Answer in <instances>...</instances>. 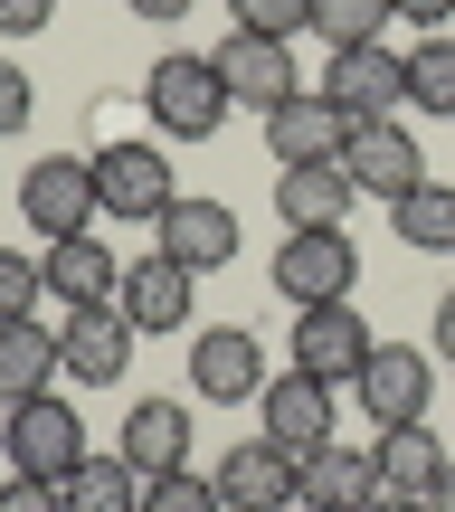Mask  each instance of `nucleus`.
Here are the masks:
<instances>
[{"instance_id": "f257e3e1", "label": "nucleus", "mask_w": 455, "mask_h": 512, "mask_svg": "<svg viewBox=\"0 0 455 512\" xmlns=\"http://www.w3.org/2000/svg\"><path fill=\"white\" fill-rule=\"evenodd\" d=\"M143 114L162 143H209L228 124V86H219V57L209 48H162L143 76Z\"/></svg>"}, {"instance_id": "f03ea898", "label": "nucleus", "mask_w": 455, "mask_h": 512, "mask_svg": "<svg viewBox=\"0 0 455 512\" xmlns=\"http://www.w3.org/2000/svg\"><path fill=\"white\" fill-rule=\"evenodd\" d=\"M0 456H10V475L67 484L76 465L95 456V446H86V408L57 399V389H38V399H10V408H0Z\"/></svg>"}, {"instance_id": "7ed1b4c3", "label": "nucleus", "mask_w": 455, "mask_h": 512, "mask_svg": "<svg viewBox=\"0 0 455 512\" xmlns=\"http://www.w3.org/2000/svg\"><path fill=\"white\" fill-rule=\"evenodd\" d=\"M275 294H285L294 313L304 304H351V285H361V247H351V228H285V247L266 256Z\"/></svg>"}, {"instance_id": "20e7f679", "label": "nucleus", "mask_w": 455, "mask_h": 512, "mask_svg": "<svg viewBox=\"0 0 455 512\" xmlns=\"http://www.w3.org/2000/svg\"><path fill=\"white\" fill-rule=\"evenodd\" d=\"M19 219H29V238H38V247L86 238V228L105 219V200H95V162H76V152H48V162H29V181H19Z\"/></svg>"}, {"instance_id": "39448f33", "label": "nucleus", "mask_w": 455, "mask_h": 512, "mask_svg": "<svg viewBox=\"0 0 455 512\" xmlns=\"http://www.w3.org/2000/svg\"><path fill=\"white\" fill-rule=\"evenodd\" d=\"M351 399H361L370 427H418L427 399H437V351H418V342H380V351L361 361V380H351Z\"/></svg>"}, {"instance_id": "423d86ee", "label": "nucleus", "mask_w": 455, "mask_h": 512, "mask_svg": "<svg viewBox=\"0 0 455 512\" xmlns=\"http://www.w3.org/2000/svg\"><path fill=\"white\" fill-rule=\"evenodd\" d=\"M323 95L351 114V124H399V105H408V57L389 48V38H370V48H332Z\"/></svg>"}, {"instance_id": "0eeeda50", "label": "nucleus", "mask_w": 455, "mask_h": 512, "mask_svg": "<svg viewBox=\"0 0 455 512\" xmlns=\"http://www.w3.org/2000/svg\"><path fill=\"white\" fill-rule=\"evenodd\" d=\"M95 162V200H105V219H162L181 190H171V152L162 143H105V152H86Z\"/></svg>"}, {"instance_id": "6e6552de", "label": "nucleus", "mask_w": 455, "mask_h": 512, "mask_svg": "<svg viewBox=\"0 0 455 512\" xmlns=\"http://www.w3.org/2000/svg\"><path fill=\"white\" fill-rule=\"evenodd\" d=\"M256 389H266V351H256L247 323H209V332H190V399H209V408H247Z\"/></svg>"}, {"instance_id": "1a4fd4ad", "label": "nucleus", "mask_w": 455, "mask_h": 512, "mask_svg": "<svg viewBox=\"0 0 455 512\" xmlns=\"http://www.w3.org/2000/svg\"><path fill=\"white\" fill-rule=\"evenodd\" d=\"M209 57H219V86H228V105H256V114H275L285 95H304V86H294V38L228 29Z\"/></svg>"}, {"instance_id": "9d476101", "label": "nucleus", "mask_w": 455, "mask_h": 512, "mask_svg": "<svg viewBox=\"0 0 455 512\" xmlns=\"http://www.w3.org/2000/svg\"><path fill=\"white\" fill-rule=\"evenodd\" d=\"M370 351H380V332H370L351 304H304V313H294V370H313V380L351 389Z\"/></svg>"}, {"instance_id": "9b49d317", "label": "nucleus", "mask_w": 455, "mask_h": 512, "mask_svg": "<svg viewBox=\"0 0 455 512\" xmlns=\"http://www.w3.org/2000/svg\"><path fill=\"white\" fill-rule=\"evenodd\" d=\"M351 133H361V124H351V114L332 105L323 86H313V95H285V105L266 114V152H275V171H304V162H342V152H351Z\"/></svg>"}, {"instance_id": "f8f14e48", "label": "nucleus", "mask_w": 455, "mask_h": 512, "mask_svg": "<svg viewBox=\"0 0 455 512\" xmlns=\"http://www.w3.org/2000/svg\"><path fill=\"white\" fill-rule=\"evenodd\" d=\"M219 503L228 512H294L304 503V456H285L275 437H247L219 456Z\"/></svg>"}, {"instance_id": "ddd939ff", "label": "nucleus", "mask_w": 455, "mask_h": 512, "mask_svg": "<svg viewBox=\"0 0 455 512\" xmlns=\"http://www.w3.org/2000/svg\"><path fill=\"white\" fill-rule=\"evenodd\" d=\"M152 247H162L171 266H190V275H219L228 256H237V209H228V200H200V190H181V200L152 219Z\"/></svg>"}, {"instance_id": "4468645a", "label": "nucleus", "mask_w": 455, "mask_h": 512, "mask_svg": "<svg viewBox=\"0 0 455 512\" xmlns=\"http://www.w3.org/2000/svg\"><path fill=\"white\" fill-rule=\"evenodd\" d=\"M342 171H351L361 200L399 209L408 190L427 181V152H418V133H408V124H361V133H351V152H342Z\"/></svg>"}, {"instance_id": "2eb2a0df", "label": "nucleus", "mask_w": 455, "mask_h": 512, "mask_svg": "<svg viewBox=\"0 0 455 512\" xmlns=\"http://www.w3.org/2000/svg\"><path fill=\"white\" fill-rule=\"evenodd\" d=\"M190 304H200V275H190V266H171L162 247L124 256V294H114V313H124L133 332H190Z\"/></svg>"}, {"instance_id": "dca6fc26", "label": "nucleus", "mask_w": 455, "mask_h": 512, "mask_svg": "<svg viewBox=\"0 0 455 512\" xmlns=\"http://www.w3.org/2000/svg\"><path fill=\"white\" fill-rule=\"evenodd\" d=\"M133 342H143V332H133L114 304H86V313L57 323V351H67V380H76V389H124Z\"/></svg>"}, {"instance_id": "f3484780", "label": "nucleus", "mask_w": 455, "mask_h": 512, "mask_svg": "<svg viewBox=\"0 0 455 512\" xmlns=\"http://www.w3.org/2000/svg\"><path fill=\"white\" fill-rule=\"evenodd\" d=\"M332 399H342V389L313 380V370H285V380L256 389V408H266V437L285 446V456H313V446H332Z\"/></svg>"}, {"instance_id": "a211bd4d", "label": "nucleus", "mask_w": 455, "mask_h": 512, "mask_svg": "<svg viewBox=\"0 0 455 512\" xmlns=\"http://www.w3.org/2000/svg\"><path fill=\"white\" fill-rule=\"evenodd\" d=\"M114 456L133 465V475H171V465H190V408L181 399H133L124 408V437H114Z\"/></svg>"}, {"instance_id": "6ab92c4d", "label": "nucleus", "mask_w": 455, "mask_h": 512, "mask_svg": "<svg viewBox=\"0 0 455 512\" xmlns=\"http://www.w3.org/2000/svg\"><path fill=\"white\" fill-rule=\"evenodd\" d=\"M370 465H380V494H399V503H437V484H446V446H437V427H380V446H370Z\"/></svg>"}, {"instance_id": "aec40b11", "label": "nucleus", "mask_w": 455, "mask_h": 512, "mask_svg": "<svg viewBox=\"0 0 455 512\" xmlns=\"http://www.w3.org/2000/svg\"><path fill=\"white\" fill-rule=\"evenodd\" d=\"M38 266H48V294H57L67 313H86V304H114V294H124V256H114L105 238H95V228H86V238H57L48 256H38Z\"/></svg>"}, {"instance_id": "412c9836", "label": "nucleus", "mask_w": 455, "mask_h": 512, "mask_svg": "<svg viewBox=\"0 0 455 512\" xmlns=\"http://www.w3.org/2000/svg\"><path fill=\"white\" fill-rule=\"evenodd\" d=\"M351 209H361V190H351L342 162H304L275 181V219L285 228H351Z\"/></svg>"}, {"instance_id": "4be33fe9", "label": "nucleus", "mask_w": 455, "mask_h": 512, "mask_svg": "<svg viewBox=\"0 0 455 512\" xmlns=\"http://www.w3.org/2000/svg\"><path fill=\"white\" fill-rule=\"evenodd\" d=\"M370 503H380L370 446H313L304 456V512H370Z\"/></svg>"}, {"instance_id": "5701e85b", "label": "nucleus", "mask_w": 455, "mask_h": 512, "mask_svg": "<svg viewBox=\"0 0 455 512\" xmlns=\"http://www.w3.org/2000/svg\"><path fill=\"white\" fill-rule=\"evenodd\" d=\"M67 380V351H57V332L38 323H0V408L10 399H38V389H57Z\"/></svg>"}, {"instance_id": "b1692460", "label": "nucleus", "mask_w": 455, "mask_h": 512, "mask_svg": "<svg viewBox=\"0 0 455 512\" xmlns=\"http://www.w3.org/2000/svg\"><path fill=\"white\" fill-rule=\"evenodd\" d=\"M67 512H143V475L124 456H86L67 475Z\"/></svg>"}, {"instance_id": "393cba45", "label": "nucleus", "mask_w": 455, "mask_h": 512, "mask_svg": "<svg viewBox=\"0 0 455 512\" xmlns=\"http://www.w3.org/2000/svg\"><path fill=\"white\" fill-rule=\"evenodd\" d=\"M408 105L437 114V124H455V29H437V38L408 48Z\"/></svg>"}, {"instance_id": "a878e982", "label": "nucleus", "mask_w": 455, "mask_h": 512, "mask_svg": "<svg viewBox=\"0 0 455 512\" xmlns=\"http://www.w3.org/2000/svg\"><path fill=\"white\" fill-rule=\"evenodd\" d=\"M389 228H399V247H455V181H418L399 209H389Z\"/></svg>"}, {"instance_id": "bb28decb", "label": "nucleus", "mask_w": 455, "mask_h": 512, "mask_svg": "<svg viewBox=\"0 0 455 512\" xmlns=\"http://www.w3.org/2000/svg\"><path fill=\"white\" fill-rule=\"evenodd\" d=\"M399 19V0H313V38L323 48H370Z\"/></svg>"}, {"instance_id": "cd10ccee", "label": "nucleus", "mask_w": 455, "mask_h": 512, "mask_svg": "<svg viewBox=\"0 0 455 512\" xmlns=\"http://www.w3.org/2000/svg\"><path fill=\"white\" fill-rule=\"evenodd\" d=\"M143 512H228V503H219V475L171 465V475H143Z\"/></svg>"}, {"instance_id": "c85d7f7f", "label": "nucleus", "mask_w": 455, "mask_h": 512, "mask_svg": "<svg viewBox=\"0 0 455 512\" xmlns=\"http://www.w3.org/2000/svg\"><path fill=\"white\" fill-rule=\"evenodd\" d=\"M38 294H48V266H38V256H19V247H0V323H29Z\"/></svg>"}, {"instance_id": "c756f323", "label": "nucleus", "mask_w": 455, "mask_h": 512, "mask_svg": "<svg viewBox=\"0 0 455 512\" xmlns=\"http://www.w3.org/2000/svg\"><path fill=\"white\" fill-rule=\"evenodd\" d=\"M228 19L266 29V38H294V29H313V0H228Z\"/></svg>"}, {"instance_id": "7c9ffc66", "label": "nucleus", "mask_w": 455, "mask_h": 512, "mask_svg": "<svg viewBox=\"0 0 455 512\" xmlns=\"http://www.w3.org/2000/svg\"><path fill=\"white\" fill-rule=\"evenodd\" d=\"M29 114H38L29 67H19V57H0V133H29Z\"/></svg>"}, {"instance_id": "2f4dec72", "label": "nucleus", "mask_w": 455, "mask_h": 512, "mask_svg": "<svg viewBox=\"0 0 455 512\" xmlns=\"http://www.w3.org/2000/svg\"><path fill=\"white\" fill-rule=\"evenodd\" d=\"M0 512H67V484H38V475H10V484H0Z\"/></svg>"}, {"instance_id": "473e14b6", "label": "nucleus", "mask_w": 455, "mask_h": 512, "mask_svg": "<svg viewBox=\"0 0 455 512\" xmlns=\"http://www.w3.org/2000/svg\"><path fill=\"white\" fill-rule=\"evenodd\" d=\"M57 19V0H0V38H38Z\"/></svg>"}, {"instance_id": "72a5a7b5", "label": "nucleus", "mask_w": 455, "mask_h": 512, "mask_svg": "<svg viewBox=\"0 0 455 512\" xmlns=\"http://www.w3.org/2000/svg\"><path fill=\"white\" fill-rule=\"evenodd\" d=\"M399 19H408L418 38H437V29H455V0H399Z\"/></svg>"}, {"instance_id": "f704fd0d", "label": "nucleus", "mask_w": 455, "mask_h": 512, "mask_svg": "<svg viewBox=\"0 0 455 512\" xmlns=\"http://www.w3.org/2000/svg\"><path fill=\"white\" fill-rule=\"evenodd\" d=\"M124 10H133V19H143V29H181V19H190V10H200V0H124Z\"/></svg>"}, {"instance_id": "c9c22d12", "label": "nucleus", "mask_w": 455, "mask_h": 512, "mask_svg": "<svg viewBox=\"0 0 455 512\" xmlns=\"http://www.w3.org/2000/svg\"><path fill=\"white\" fill-rule=\"evenodd\" d=\"M427 351H437V361H455V285L437 294V342H427Z\"/></svg>"}, {"instance_id": "e433bc0d", "label": "nucleus", "mask_w": 455, "mask_h": 512, "mask_svg": "<svg viewBox=\"0 0 455 512\" xmlns=\"http://www.w3.org/2000/svg\"><path fill=\"white\" fill-rule=\"evenodd\" d=\"M370 512H437V503H399V494H380V503H370Z\"/></svg>"}, {"instance_id": "4c0bfd02", "label": "nucleus", "mask_w": 455, "mask_h": 512, "mask_svg": "<svg viewBox=\"0 0 455 512\" xmlns=\"http://www.w3.org/2000/svg\"><path fill=\"white\" fill-rule=\"evenodd\" d=\"M437 512H455V465H446V484H437Z\"/></svg>"}]
</instances>
